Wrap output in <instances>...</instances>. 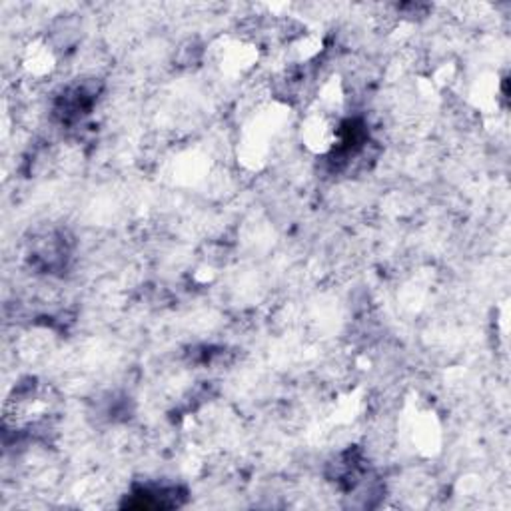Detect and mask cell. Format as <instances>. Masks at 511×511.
<instances>
[{"instance_id":"1","label":"cell","mask_w":511,"mask_h":511,"mask_svg":"<svg viewBox=\"0 0 511 511\" xmlns=\"http://www.w3.org/2000/svg\"><path fill=\"white\" fill-rule=\"evenodd\" d=\"M130 501H126L128 507L136 510H170L180 507L184 503V491L176 485H142L134 487L130 493Z\"/></svg>"},{"instance_id":"2","label":"cell","mask_w":511,"mask_h":511,"mask_svg":"<svg viewBox=\"0 0 511 511\" xmlns=\"http://www.w3.org/2000/svg\"><path fill=\"white\" fill-rule=\"evenodd\" d=\"M50 252H52V254H54V252H60V250H56V240H52V238H50ZM44 254H46V250H42V248H38V250H36V252H34V254H32V255H34V258H38V260H41V262H42V260L46 258V255H44ZM52 262H54V255H50V264H52Z\"/></svg>"}]
</instances>
